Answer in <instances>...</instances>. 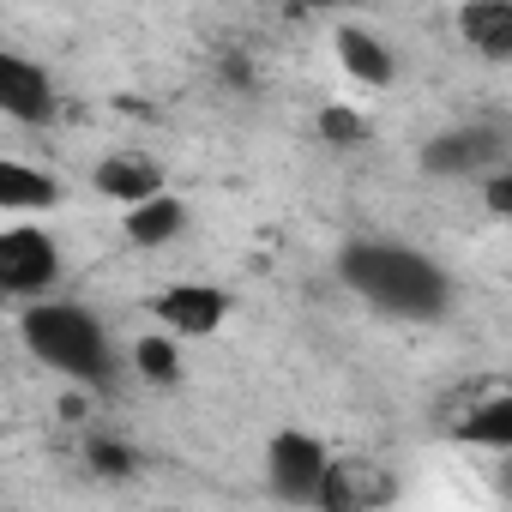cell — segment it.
<instances>
[{
    "mask_svg": "<svg viewBox=\"0 0 512 512\" xmlns=\"http://www.w3.org/2000/svg\"><path fill=\"white\" fill-rule=\"evenodd\" d=\"M338 284L386 320H440L452 308V278L404 241H350L338 253Z\"/></svg>",
    "mask_w": 512,
    "mask_h": 512,
    "instance_id": "1",
    "label": "cell"
},
{
    "mask_svg": "<svg viewBox=\"0 0 512 512\" xmlns=\"http://www.w3.org/2000/svg\"><path fill=\"white\" fill-rule=\"evenodd\" d=\"M19 338H25V350H31L43 368H55L61 380L91 386V392H109V386H115V350H109V332H103L79 302H49V296L25 302V314H19Z\"/></svg>",
    "mask_w": 512,
    "mask_h": 512,
    "instance_id": "2",
    "label": "cell"
},
{
    "mask_svg": "<svg viewBox=\"0 0 512 512\" xmlns=\"http://www.w3.org/2000/svg\"><path fill=\"white\" fill-rule=\"evenodd\" d=\"M332 464H338V458L326 452V440H314V434H302V428H284V434H272V446H266V482H272L278 500H296V506H320Z\"/></svg>",
    "mask_w": 512,
    "mask_h": 512,
    "instance_id": "3",
    "label": "cell"
},
{
    "mask_svg": "<svg viewBox=\"0 0 512 512\" xmlns=\"http://www.w3.org/2000/svg\"><path fill=\"white\" fill-rule=\"evenodd\" d=\"M61 278V247L49 229L37 223H13L7 235H0V290H7L13 302H37L49 296Z\"/></svg>",
    "mask_w": 512,
    "mask_h": 512,
    "instance_id": "4",
    "label": "cell"
},
{
    "mask_svg": "<svg viewBox=\"0 0 512 512\" xmlns=\"http://www.w3.org/2000/svg\"><path fill=\"white\" fill-rule=\"evenodd\" d=\"M506 157V139L488 127V121H464V127H446L422 145V169L440 175V181H458V175H494Z\"/></svg>",
    "mask_w": 512,
    "mask_h": 512,
    "instance_id": "5",
    "label": "cell"
},
{
    "mask_svg": "<svg viewBox=\"0 0 512 512\" xmlns=\"http://www.w3.org/2000/svg\"><path fill=\"white\" fill-rule=\"evenodd\" d=\"M151 320L175 338H211L229 320V296L211 284H169L151 296Z\"/></svg>",
    "mask_w": 512,
    "mask_h": 512,
    "instance_id": "6",
    "label": "cell"
},
{
    "mask_svg": "<svg viewBox=\"0 0 512 512\" xmlns=\"http://www.w3.org/2000/svg\"><path fill=\"white\" fill-rule=\"evenodd\" d=\"M49 109H55L49 67H37L31 55H0V115H13V121H49Z\"/></svg>",
    "mask_w": 512,
    "mask_h": 512,
    "instance_id": "7",
    "label": "cell"
},
{
    "mask_svg": "<svg viewBox=\"0 0 512 512\" xmlns=\"http://www.w3.org/2000/svg\"><path fill=\"white\" fill-rule=\"evenodd\" d=\"M458 37L482 61H512V0H464Z\"/></svg>",
    "mask_w": 512,
    "mask_h": 512,
    "instance_id": "8",
    "label": "cell"
},
{
    "mask_svg": "<svg viewBox=\"0 0 512 512\" xmlns=\"http://www.w3.org/2000/svg\"><path fill=\"white\" fill-rule=\"evenodd\" d=\"M332 49H338V67H344L356 85H392V79H398L392 49H386L374 31H362V25H338V31H332Z\"/></svg>",
    "mask_w": 512,
    "mask_h": 512,
    "instance_id": "9",
    "label": "cell"
},
{
    "mask_svg": "<svg viewBox=\"0 0 512 512\" xmlns=\"http://www.w3.org/2000/svg\"><path fill=\"white\" fill-rule=\"evenodd\" d=\"M181 229H187V205H181L169 187L151 193V199H139V205H127V217H121V235H127L133 247H169Z\"/></svg>",
    "mask_w": 512,
    "mask_h": 512,
    "instance_id": "10",
    "label": "cell"
},
{
    "mask_svg": "<svg viewBox=\"0 0 512 512\" xmlns=\"http://www.w3.org/2000/svg\"><path fill=\"white\" fill-rule=\"evenodd\" d=\"M55 199H61V187H55L43 169H31V163H19V157H7V163H0V211H7V217L49 211Z\"/></svg>",
    "mask_w": 512,
    "mask_h": 512,
    "instance_id": "11",
    "label": "cell"
},
{
    "mask_svg": "<svg viewBox=\"0 0 512 512\" xmlns=\"http://www.w3.org/2000/svg\"><path fill=\"white\" fill-rule=\"evenodd\" d=\"M97 193H109L121 205H139V199L163 193V169L151 157H103L97 163Z\"/></svg>",
    "mask_w": 512,
    "mask_h": 512,
    "instance_id": "12",
    "label": "cell"
},
{
    "mask_svg": "<svg viewBox=\"0 0 512 512\" xmlns=\"http://www.w3.org/2000/svg\"><path fill=\"white\" fill-rule=\"evenodd\" d=\"M458 440L464 446H488V452H512V386L482 398V404H470L458 416Z\"/></svg>",
    "mask_w": 512,
    "mask_h": 512,
    "instance_id": "13",
    "label": "cell"
},
{
    "mask_svg": "<svg viewBox=\"0 0 512 512\" xmlns=\"http://www.w3.org/2000/svg\"><path fill=\"white\" fill-rule=\"evenodd\" d=\"M175 344H181L175 332L139 338V344H133V368H139L145 380H157V386H175V380H181V350H175Z\"/></svg>",
    "mask_w": 512,
    "mask_h": 512,
    "instance_id": "14",
    "label": "cell"
},
{
    "mask_svg": "<svg viewBox=\"0 0 512 512\" xmlns=\"http://www.w3.org/2000/svg\"><path fill=\"white\" fill-rule=\"evenodd\" d=\"M85 458H91V470H103V476H133V464H139V452H133L127 440H109V434H97V440L85 446Z\"/></svg>",
    "mask_w": 512,
    "mask_h": 512,
    "instance_id": "15",
    "label": "cell"
},
{
    "mask_svg": "<svg viewBox=\"0 0 512 512\" xmlns=\"http://www.w3.org/2000/svg\"><path fill=\"white\" fill-rule=\"evenodd\" d=\"M320 133H326L332 145H362V139H368V121H362L356 109H320Z\"/></svg>",
    "mask_w": 512,
    "mask_h": 512,
    "instance_id": "16",
    "label": "cell"
},
{
    "mask_svg": "<svg viewBox=\"0 0 512 512\" xmlns=\"http://www.w3.org/2000/svg\"><path fill=\"white\" fill-rule=\"evenodd\" d=\"M482 205H488L500 223H512V169H494V175L482 181Z\"/></svg>",
    "mask_w": 512,
    "mask_h": 512,
    "instance_id": "17",
    "label": "cell"
},
{
    "mask_svg": "<svg viewBox=\"0 0 512 512\" xmlns=\"http://www.w3.org/2000/svg\"><path fill=\"white\" fill-rule=\"evenodd\" d=\"M296 7H314V13H326V7H344V0H296Z\"/></svg>",
    "mask_w": 512,
    "mask_h": 512,
    "instance_id": "18",
    "label": "cell"
}]
</instances>
